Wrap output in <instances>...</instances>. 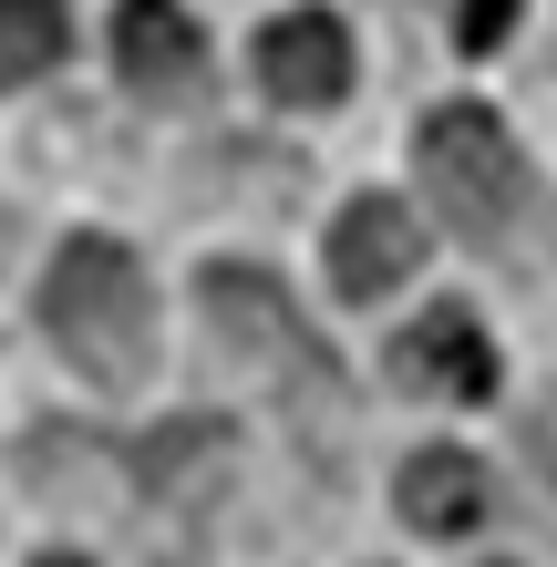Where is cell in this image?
<instances>
[{
	"mask_svg": "<svg viewBox=\"0 0 557 567\" xmlns=\"http://www.w3.org/2000/svg\"><path fill=\"white\" fill-rule=\"evenodd\" d=\"M42 330H52V351L73 361L83 382H145V361H155V289L135 269V248H114V238H73L52 258V279H42Z\"/></svg>",
	"mask_w": 557,
	"mask_h": 567,
	"instance_id": "obj_1",
	"label": "cell"
},
{
	"mask_svg": "<svg viewBox=\"0 0 557 567\" xmlns=\"http://www.w3.org/2000/svg\"><path fill=\"white\" fill-rule=\"evenodd\" d=\"M413 165H423V196L465 227V238H496V227L527 207V165H516V135L485 104H444L423 114L413 135Z\"/></svg>",
	"mask_w": 557,
	"mask_h": 567,
	"instance_id": "obj_2",
	"label": "cell"
},
{
	"mask_svg": "<svg viewBox=\"0 0 557 567\" xmlns=\"http://www.w3.org/2000/svg\"><path fill=\"white\" fill-rule=\"evenodd\" d=\"M196 310H207V341L238 361V372H258V382H310V392H341V372H331V351L300 330V310H289V289L269 279V269H207L196 279Z\"/></svg>",
	"mask_w": 557,
	"mask_h": 567,
	"instance_id": "obj_3",
	"label": "cell"
},
{
	"mask_svg": "<svg viewBox=\"0 0 557 567\" xmlns=\"http://www.w3.org/2000/svg\"><path fill=\"white\" fill-rule=\"evenodd\" d=\"M114 73L145 93V104H186L207 83V31H196L176 0H124L114 11Z\"/></svg>",
	"mask_w": 557,
	"mask_h": 567,
	"instance_id": "obj_4",
	"label": "cell"
},
{
	"mask_svg": "<svg viewBox=\"0 0 557 567\" xmlns=\"http://www.w3.org/2000/svg\"><path fill=\"white\" fill-rule=\"evenodd\" d=\"M258 83H269V104H341L351 93V31L331 11H279L269 31H258Z\"/></svg>",
	"mask_w": 557,
	"mask_h": 567,
	"instance_id": "obj_5",
	"label": "cell"
},
{
	"mask_svg": "<svg viewBox=\"0 0 557 567\" xmlns=\"http://www.w3.org/2000/svg\"><path fill=\"white\" fill-rule=\"evenodd\" d=\"M413 258H423V227H413L403 196H351V207L331 217V289H341V299L403 289Z\"/></svg>",
	"mask_w": 557,
	"mask_h": 567,
	"instance_id": "obj_6",
	"label": "cell"
},
{
	"mask_svg": "<svg viewBox=\"0 0 557 567\" xmlns=\"http://www.w3.org/2000/svg\"><path fill=\"white\" fill-rule=\"evenodd\" d=\"M392 382L403 392H444V403H485L496 392V351H485V330H475V310H423L403 341H392Z\"/></svg>",
	"mask_w": 557,
	"mask_h": 567,
	"instance_id": "obj_7",
	"label": "cell"
},
{
	"mask_svg": "<svg viewBox=\"0 0 557 567\" xmlns=\"http://www.w3.org/2000/svg\"><path fill=\"white\" fill-rule=\"evenodd\" d=\"M392 506H403L413 537H465V526L485 516V464L465 444H423L403 475H392Z\"/></svg>",
	"mask_w": 557,
	"mask_h": 567,
	"instance_id": "obj_8",
	"label": "cell"
},
{
	"mask_svg": "<svg viewBox=\"0 0 557 567\" xmlns=\"http://www.w3.org/2000/svg\"><path fill=\"white\" fill-rule=\"evenodd\" d=\"M227 464H238V433H227L217 413H186V423L135 444V475L166 495V506H207V495L227 485Z\"/></svg>",
	"mask_w": 557,
	"mask_h": 567,
	"instance_id": "obj_9",
	"label": "cell"
},
{
	"mask_svg": "<svg viewBox=\"0 0 557 567\" xmlns=\"http://www.w3.org/2000/svg\"><path fill=\"white\" fill-rule=\"evenodd\" d=\"M73 52V11L62 0H0V83H31Z\"/></svg>",
	"mask_w": 557,
	"mask_h": 567,
	"instance_id": "obj_10",
	"label": "cell"
},
{
	"mask_svg": "<svg viewBox=\"0 0 557 567\" xmlns=\"http://www.w3.org/2000/svg\"><path fill=\"white\" fill-rule=\"evenodd\" d=\"M506 31H516V0H465V11H454V42L465 52H496Z\"/></svg>",
	"mask_w": 557,
	"mask_h": 567,
	"instance_id": "obj_11",
	"label": "cell"
},
{
	"mask_svg": "<svg viewBox=\"0 0 557 567\" xmlns=\"http://www.w3.org/2000/svg\"><path fill=\"white\" fill-rule=\"evenodd\" d=\"M42 567H93V557H42Z\"/></svg>",
	"mask_w": 557,
	"mask_h": 567,
	"instance_id": "obj_12",
	"label": "cell"
}]
</instances>
